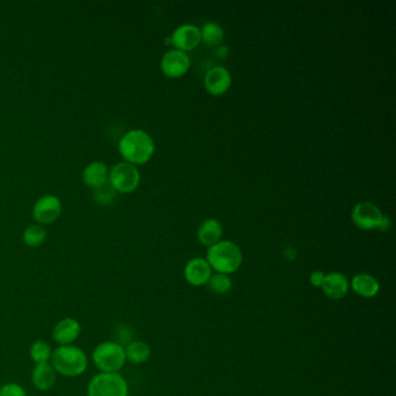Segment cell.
I'll list each match as a JSON object with an SVG mask.
<instances>
[{
    "instance_id": "6da1fadb",
    "label": "cell",
    "mask_w": 396,
    "mask_h": 396,
    "mask_svg": "<svg viewBox=\"0 0 396 396\" xmlns=\"http://www.w3.org/2000/svg\"><path fill=\"white\" fill-rule=\"evenodd\" d=\"M119 150L128 163L143 164L154 155L155 143L144 130L133 129L122 137L119 142Z\"/></svg>"
},
{
    "instance_id": "7a4b0ae2",
    "label": "cell",
    "mask_w": 396,
    "mask_h": 396,
    "mask_svg": "<svg viewBox=\"0 0 396 396\" xmlns=\"http://www.w3.org/2000/svg\"><path fill=\"white\" fill-rule=\"evenodd\" d=\"M50 361L56 373L68 378L80 377L89 365L85 352L75 346H58L53 351Z\"/></svg>"
},
{
    "instance_id": "3957f363",
    "label": "cell",
    "mask_w": 396,
    "mask_h": 396,
    "mask_svg": "<svg viewBox=\"0 0 396 396\" xmlns=\"http://www.w3.org/2000/svg\"><path fill=\"white\" fill-rule=\"evenodd\" d=\"M207 263L210 269L221 274H232L241 267L243 254L241 249L234 242L220 241L208 247Z\"/></svg>"
},
{
    "instance_id": "277c9868",
    "label": "cell",
    "mask_w": 396,
    "mask_h": 396,
    "mask_svg": "<svg viewBox=\"0 0 396 396\" xmlns=\"http://www.w3.org/2000/svg\"><path fill=\"white\" fill-rule=\"evenodd\" d=\"M92 359L100 373H119L127 361L124 346L113 341L102 342L95 346Z\"/></svg>"
},
{
    "instance_id": "5b68a950",
    "label": "cell",
    "mask_w": 396,
    "mask_h": 396,
    "mask_svg": "<svg viewBox=\"0 0 396 396\" xmlns=\"http://www.w3.org/2000/svg\"><path fill=\"white\" fill-rule=\"evenodd\" d=\"M87 396H128L129 387L120 373H99L90 380Z\"/></svg>"
},
{
    "instance_id": "8992f818",
    "label": "cell",
    "mask_w": 396,
    "mask_h": 396,
    "mask_svg": "<svg viewBox=\"0 0 396 396\" xmlns=\"http://www.w3.org/2000/svg\"><path fill=\"white\" fill-rule=\"evenodd\" d=\"M140 171L135 165L128 162H120L113 165L108 173V181L112 187L115 191L124 193L137 190L140 184Z\"/></svg>"
},
{
    "instance_id": "52a82bcc",
    "label": "cell",
    "mask_w": 396,
    "mask_h": 396,
    "mask_svg": "<svg viewBox=\"0 0 396 396\" xmlns=\"http://www.w3.org/2000/svg\"><path fill=\"white\" fill-rule=\"evenodd\" d=\"M351 218L357 228L361 230H373L379 227L382 214L374 203L363 201L353 207Z\"/></svg>"
},
{
    "instance_id": "ba28073f",
    "label": "cell",
    "mask_w": 396,
    "mask_h": 396,
    "mask_svg": "<svg viewBox=\"0 0 396 396\" xmlns=\"http://www.w3.org/2000/svg\"><path fill=\"white\" fill-rule=\"evenodd\" d=\"M191 60L184 51L172 49L165 53L161 60V69L165 76L170 78H179L184 76L190 69Z\"/></svg>"
},
{
    "instance_id": "9c48e42d",
    "label": "cell",
    "mask_w": 396,
    "mask_h": 396,
    "mask_svg": "<svg viewBox=\"0 0 396 396\" xmlns=\"http://www.w3.org/2000/svg\"><path fill=\"white\" fill-rule=\"evenodd\" d=\"M82 333V326L73 317H64L55 324L53 329V339L60 346H73Z\"/></svg>"
},
{
    "instance_id": "30bf717a",
    "label": "cell",
    "mask_w": 396,
    "mask_h": 396,
    "mask_svg": "<svg viewBox=\"0 0 396 396\" xmlns=\"http://www.w3.org/2000/svg\"><path fill=\"white\" fill-rule=\"evenodd\" d=\"M170 42L172 46H175L178 50L186 51L193 50L201 42V32L197 26L181 25L176 28L175 32L172 33Z\"/></svg>"
},
{
    "instance_id": "8fae6325",
    "label": "cell",
    "mask_w": 396,
    "mask_h": 396,
    "mask_svg": "<svg viewBox=\"0 0 396 396\" xmlns=\"http://www.w3.org/2000/svg\"><path fill=\"white\" fill-rule=\"evenodd\" d=\"M212 274L213 269H210V264L207 263L206 259L200 257L192 258L185 265V280L194 287L207 285Z\"/></svg>"
},
{
    "instance_id": "7c38bea8",
    "label": "cell",
    "mask_w": 396,
    "mask_h": 396,
    "mask_svg": "<svg viewBox=\"0 0 396 396\" xmlns=\"http://www.w3.org/2000/svg\"><path fill=\"white\" fill-rule=\"evenodd\" d=\"M232 82V75L223 67L212 68L205 76V87L212 95H225L230 89Z\"/></svg>"
},
{
    "instance_id": "4fadbf2b",
    "label": "cell",
    "mask_w": 396,
    "mask_h": 396,
    "mask_svg": "<svg viewBox=\"0 0 396 396\" xmlns=\"http://www.w3.org/2000/svg\"><path fill=\"white\" fill-rule=\"evenodd\" d=\"M62 212L60 200L55 196H43L34 205V218L40 223H51L58 219Z\"/></svg>"
},
{
    "instance_id": "5bb4252c",
    "label": "cell",
    "mask_w": 396,
    "mask_h": 396,
    "mask_svg": "<svg viewBox=\"0 0 396 396\" xmlns=\"http://www.w3.org/2000/svg\"><path fill=\"white\" fill-rule=\"evenodd\" d=\"M321 289L331 300H341L349 293L350 282L343 273H328L324 276Z\"/></svg>"
},
{
    "instance_id": "9a60e30c",
    "label": "cell",
    "mask_w": 396,
    "mask_h": 396,
    "mask_svg": "<svg viewBox=\"0 0 396 396\" xmlns=\"http://www.w3.org/2000/svg\"><path fill=\"white\" fill-rule=\"evenodd\" d=\"M58 381V373L50 363L36 364L32 371V382L36 390L47 392L54 388Z\"/></svg>"
},
{
    "instance_id": "2e32d148",
    "label": "cell",
    "mask_w": 396,
    "mask_h": 396,
    "mask_svg": "<svg viewBox=\"0 0 396 396\" xmlns=\"http://www.w3.org/2000/svg\"><path fill=\"white\" fill-rule=\"evenodd\" d=\"M350 287L355 294L365 299L374 298L380 291L379 282L368 273L355 274L350 282Z\"/></svg>"
},
{
    "instance_id": "e0dca14e",
    "label": "cell",
    "mask_w": 396,
    "mask_h": 396,
    "mask_svg": "<svg viewBox=\"0 0 396 396\" xmlns=\"http://www.w3.org/2000/svg\"><path fill=\"white\" fill-rule=\"evenodd\" d=\"M222 232L223 229L219 220L207 219L198 229V240L201 245L210 247L221 241Z\"/></svg>"
},
{
    "instance_id": "ac0fdd59",
    "label": "cell",
    "mask_w": 396,
    "mask_h": 396,
    "mask_svg": "<svg viewBox=\"0 0 396 396\" xmlns=\"http://www.w3.org/2000/svg\"><path fill=\"white\" fill-rule=\"evenodd\" d=\"M108 166L105 163H90L82 171V181L92 188L102 186L108 181Z\"/></svg>"
},
{
    "instance_id": "d6986e66",
    "label": "cell",
    "mask_w": 396,
    "mask_h": 396,
    "mask_svg": "<svg viewBox=\"0 0 396 396\" xmlns=\"http://www.w3.org/2000/svg\"><path fill=\"white\" fill-rule=\"evenodd\" d=\"M126 358L127 361L133 363L135 365L143 364L146 361L149 360L150 355H151V349L150 346L143 341H133L130 342L126 348Z\"/></svg>"
},
{
    "instance_id": "ffe728a7",
    "label": "cell",
    "mask_w": 396,
    "mask_h": 396,
    "mask_svg": "<svg viewBox=\"0 0 396 396\" xmlns=\"http://www.w3.org/2000/svg\"><path fill=\"white\" fill-rule=\"evenodd\" d=\"M201 32V41L210 47H216L221 45V42L225 38V32L221 26L216 23H207L203 25Z\"/></svg>"
},
{
    "instance_id": "44dd1931",
    "label": "cell",
    "mask_w": 396,
    "mask_h": 396,
    "mask_svg": "<svg viewBox=\"0 0 396 396\" xmlns=\"http://www.w3.org/2000/svg\"><path fill=\"white\" fill-rule=\"evenodd\" d=\"M51 355H53V351H51L50 346L43 339H36L29 349V355L36 365L49 363Z\"/></svg>"
},
{
    "instance_id": "7402d4cb",
    "label": "cell",
    "mask_w": 396,
    "mask_h": 396,
    "mask_svg": "<svg viewBox=\"0 0 396 396\" xmlns=\"http://www.w3.org/2000/svg\"><path fill=\"white\" fill-rule=\"evenodd\" d=\"M23 237L26 245L31 247H40L46 241L47 232L41 225H32L25 229Z\"/></svg>"
},
{
    "instance_id": "603a6c76",
    "label": "cell",
    "mask_w": 396,
    "mask_h": 396,
    "mask_svg": "<svg viewBox=\"0 0 396 396\" xmlns=\"http://www.w3.org/2000/svg\"><path fill=\"white\" fill-rule=\"evenodd\" d=\"M207 286L214 294H227L228 291H232V280L227 274L215 273V274H212Z\"/></svg>"
},
{
    "instance_id": "cb8c5ba5",
    "label": "cell",
    "mask_w": 396,
    "mask_h": 396,
    "mask_svg": "<svg viewBox=\"0 0 396 396\" xmlns=\"http://www.w3.org/2000/svg\"><path fill=\"white\" fill-rule=\"evenodd\" d=\"M93 196H95V199H97L99 203H102V205H111L114 201L115 198H117V192L112 187V185L109 184V181H107L106 184L95 188Z\"/></svg>"
},
{
    "instance_id": "d4e9b609",
    "label": "cell",
    "mask_w": 396,
    "mask_h": 396,
    "mask_svg": "<svg viewBox=\"0 0 396 396\" xmlns=\"http://www.w3.org/2000/svg\"><path fill=\"white\" fill-rule=\"evenodd\" d=\"M0 396H27V393L21 385L7 382L0 388Z\"/></svg>"
},
{
    "instance_id": "484cf974",
    "label": "cell",
    "mask_w": 396,
    "mask_h": 396,
    "mask_svg": "<svg viewBox=\"0 0 396 396\" xmlns=\"http://www.w3.org/2000/svg\"><path fill=\"white\" fill-rule=\"evenodd\" d=\"M324 276H326V273L322 272V271H314L309 276V282H311V285L314 286V287L321 289V286L323 284Z\"/></svg>"
},
{
    "instance_id": "4316f807",
    "label": "cell",
    "mask_w": 396,
    "mask_h": 396,
    "mask_svg": "<svg viewBox=\"0 0 396 396\" xmlns=\"http://www.w3.org/2000/svg\"><path fill=\"white\" fill-rule=\"evenodd\" d=\"M390 225H392V221H390V218H388V216L382 215L378 229H379V230H382V232H387V230L390 228Z\"/></svg>"
},
{
    "instance_id": "83f0119b",
    "label": "cell",
    "mask_w": 396,
    "mask_h": 396,
    "mask_svg": "<svg viewBox=\"0 0 396 396\" xmlns=\"http://www.w3.org/2000/svg\"><path fill=\"white\" fill-rule=\"evenodd\" d=\"M284 255H285V257L286 258H287V259L294 260L295 258H296V250H295V249H293V247H286Z\"/></svg>"
}]
</instances>
